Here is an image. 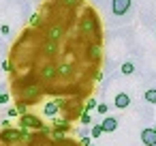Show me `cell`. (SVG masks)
<instances>
[{
  "label": "cell",
  "mask_w": 156,
  "mask_h": 146,
  "mask_svg": "<svg viewBox=\"0 0 156 146\" xmlns=\"http://www.w3.org/2000/svg\"><path fill=\"white\" fill-rule=\"evenodd\" d=\"M141 142L145 146H156V131H154V127H145L141 131Z\"/></svg>",
  "instance_id": "cell-6"
},
{
  "label": "cell",
  "mask_w": 156,
  "mask_h": 146,
  "mask_svg": "<svg viewBox=\"0 0 156 146\" xmlns=\"http://www.w3.org/2000/svg\"><path fill=\"white\" fill-rule=\"evenodd\" d=\"M130 7H133L130 0H111V13L118 15V17L126 15V13L130 11Z\"/></svg>",
  "instance_id": "cell-3"
},
{
  "label": "cell",
  "mask_w": 156,
  "mask_h": 146,
  "mask_svg": "<svg viewBox=\"0 0 156 146\" xmlns=\"http://www.w3.org/2000/svg\"><path fill=\"white\" fill-rule=\"evenodd\" d=\"M0 32H2V35H9V32H11L9 24H0Z\"/></svg>",
  "instance_id": "cell-26"
},
{
  "label": "cell",
  "mask_w": 156,
  "mask_h": 146,
  "mask_svg": "<svg viewBox=\"0 0 156 146\" xmlns=\"http://www.w3.org/2000/svg\"><path fill=\"white\" fill-rule=\"evenodd\" d=\"M51 129H60V131H69V127H71V120L69 118H58V116H54V120H51Z\"/></svg>",
  "instance_id": "cell-12"
},
{
  "label": "cell",
  "mask_w": 156,
  "mask_h": 146,
  "mask_svg": "<svg viewBox=\"0 0 156 146\" xmlns=\"http://www.w3.org/2000/svg\"><path fill=\"white\" fill-rule=\"evenodd\" d=\"M58 69V75L60 77H69V75H73V67L69 65V62H62L60 67H56Z\"/></svg>",
  "instance_id": "cell-15"
},
{
  "label": "cell",
  "mask_w": 156,
  "mask_h": 146,
  "mask_svg": "<svg viewBox=\"0 0 156 146\" xmlns=\"http://www.w3.org/2000/svg\"><path fill=\"white\" fill-rule=\"evenodd\" d=\"M90 146H92V144H90Z\"/></svg>",
  "instance_id": "cell-32"
},
{
  "label": "cell",
  "mask_w": 156,
  "mask_h": 146,
  "mask_svg": "<svg viewBox=\"0 0 156 146\" xmlns=\"http://www.w3.org/2000/svg\"><path fill=\"white\" fill-rule=\"evenodd\" d=\"M81 0H62V5H71V7H77Z\"/></svg>",
  "instance_id": "cell-27"
},
{
  "label": "cell",
  "mask_w": 156,
  "mask_h": 146,
  "mask_svg": "<svg viewBox=\"0 0 156 146\" xmlns=\"http://www.w3.org/2000/svg\"><path fill=\"white\" fill-rule=\"evenodd\" d=\"M43 54H45V58H54V56L58 54V41L45 39V41H43Z\"/></svg>",
  "instance_id": "cell-7"
},
{
  "label": "cell",
  "mask_w": 156,
  "mask_h": 146,
  "mask_svg": "<svg viewBox=\"0 0 156 146\" xmlns=\"http://www.w3.org/2000/svg\"><path fill=\"white\" fill-rule=\"evenodd\" d=\"M41 77H43L45 82H51V80H56V77H58V69H56L51 62H47V65L41 69Z\"/></svg>",
  "instance_id": "cell-9"
},
{
  "label": "cell",
  "mask_w": 156,
  "mask_h": 146,
  "mask_svg": "<svg viewBox=\"0 0 156 146\" xmlns=\"http://www.w3.org/2000/svg\"><path fill=\"white\" fill-rule=\"evenodd\" d=\"M79 30H81L83 35H88V32H92V30H94V35H96V41L101 39V28H98V20H96V15H94L92 11H86V15L81 17ZM98 43H101V41H98Z\"/></svg>",
  "instance_id": "cell-1"
},
{
  "label": "cell",
  "mask_w": 156,
  "mask_h": 146,
  "mask_svg": "<svg viewBox=\"0 0 156 146\" xmlns=\"http://www.w3.org/2000/svg\"><path fill=\"white\" fill-rule=\"evenodd\" d=\"M49 137H51V140H56V142H64V140H69L66 131H60V129H51Z\"/></svg>",
  "instance_id": "cell-16"
},
{
  "label": "cell",
  "mask_w": 156,
  "mask_h": 146,
  "mask_svg": "<svg viewBox=\"0 0 156 146\" xmlns=\"http://www.w3.org/2000/svg\"><path fill=\"white\" fill-rule=\"evenodd\" d=\"M60 146H77V144L71 142V140H64V142H60Z\"/></svg>",
  "instance_id": "cell-29"
},
{
  "label": "cell",
  "mask_w": 156,
  "mask_h": 146,
  "mask_svg": "<svg viewBox=\"0 0 156 146\" xmlns=\"http://www.w3.org/2000/svg\"><path fill=\"white\" fill-rule=\"evenodd\" d=\"M79 122H81V125H90V122H92V116H90L88 112H81V114H79Z\"/></svg>",
  "instance_id": "cell-19"
},
{
  "label": "cell",
  "mask_w": 156,
  "mask_h": 146,
  "mask_svg": "<svg viewBox=\"0 0 156 146\" xmlns=\"http://www.w3.org/2000/svg\"><path fill=\"white\" fill-rule=\"evenodd\" d=\"M15 116H20V114H17V110H15V107H13V110H9V118H15Z\"/></svg>",
  "instance_id": "cell-30"
},
{
  "label": "cell",
  "mask_w": 156,
  "mask_h": 146,
  "mask_svg": "<svg viewBox=\"0 0 156 146\" xmlns=\"http://www.w3.org/2000/svg\"><path fill=\"white\" fill-rule=\"evenodd\" d=\"M62 26L60 24H51L49 28H47V39H51V41H58L60 43V39H62Z\"/></svg>",
  "instance_id": "cell-10"
},
{
  "label": "cell",
  "mask_w": 156,
  "mask_h": 146,
  "mask_svg": "<svg viewBox=\"0 0 156 146\" xmlns=\"http://www.w3.org/2000/svg\"><path fill=\"white\" fill-rule=\"evenodd\" d=\"M96 107V99H88V103H86V112L88 110H94Z\"/></svg>",
  "instance_id": "cell-24"
},
{
  "label": "cell",
  "mask_w": 156,
  "mask_h": 146,
  "mask_svg": "<svg viewBox=\"0 0 156 146\" xmlns=\"http://www.w3.org/2000/svg\"><path fill=\"white\" fill-rule=\"evenodd\" d=\"M79 146H90V137H88V135H83V137L79 140Z\"/></svg>",
  "instance_id": "cell-28"
},
{
  "label": "cell",
  "mask_w": 156,
  "mask_h": 146,
  "mask_svg": "<svg viewBox=\"0 0 156 146\" xmlns=\"http://www.w3.org/2000/svg\"><path fill=\"white\" fill-rule=\"evenodd\" d=\"M26 107H28V103H26V101L15 103V110H17V114H20V116H22V114H26Z\"/></svg>",
  "instance_id": "cell-20"
},
{
  "label": "cell",
  "mask_w": 156,
  "mask_h": 146,
  "mask_svg": "<svg viewBox=\"0 0 156 146\" xmlns=\"http://www.w3.org/2000/svg\"><path fill=\"white\" fill-rule=\"evenodd\" d=\"M0 142L5 144H17L20 142V129H5L0 133Z\"/></svg>",
  "instance_id": "cell-5"
},
{
  "label": "cell",
  "mask_w": 156,
  "mask_h": 146,
  "mask_svg": "<svg viewBox=\"0 0 156 146\" xmlns=\"http://www.w3.org/2000/svg\"><path fill=\"white\" fill-rule=\"evenodd\" d=\"M20 127H26V129H30V131H41L45 125H43V120H41L39 116L26 112V114L20 116Z\"/></svg>",
  "instance_id": "cell-2"
},
{
  "label": "cell",
  "mask_w": 156,
  "mask_h": 146,
  "mask_svg": "<svg viewBox=\"0 0 156 146\" xmlns=\"http://www.w3.org/2000/svg\"><path fill=\"white\" fill-rule=\"evenodd\" d=\"M9 103V92H0V105Z\"/></svg>",
  "instance_id": "cell-25"
},
{
  "label": "cell",
  "mask_w": 156,
  "mask_h": 146,
  "mask_svg": "<svg viewBox=\"0 0 156 146\" xmlns=\"http://www.w3.org/2000/svg\"><path fill=\"white\" fill-rule=\"evenodd\" d=\"M143 99H145L147 103H156V88L145 90V92H143Z\"/></svg>",
  "instance_id": "cell-18"
},
{
  "label": "cell",
  "mask_w": 156,
  "mask_h": 146,
  "mask_svg": "<svg viewBox=\"0 0 156 146\" xmlns=\"http://www.w3.org/2000/svg\"><path fill=\"white\" fill-rule=\"evenodd\" d=\"M58 110H60L58 101H49V103H45V107H43V114L54 118V116H58Z\"/></svg>",
  "instance_id": "cell-14"
},
{
  "label": "cell",
  "mask_w": 156,
  "mask_h": 146,
  "mask_svg": "<svg viewBox=\"0 0 156 146\" xmlns=\"http://www.w3.org/2000/svg\"><path fill=\"white\" fill-rule=\"evenodd\" d=\"M90 135H92V137H101V135H103V127H101V125H94L92 131H90Z\"/></svg>",
  "instance_id": "cell-21"
},
{
  "label": "cell",
  "mask_w": 156,
  "mask_h": 146,
  "mask_svg": "<svg viewBox=\"0 0 156 146\" xmlns=\"http://www.w3.org/2000/svg\"><path fill=\"white\" fill-rule=\"evenodd\" d=\"M88 56H90L94 62H98V60L103 58V45H101V43H96V41H94V43H90V45H88Z\"/></svg>",
  "instance_id": "cell-8"
},
{
  "label": "cell",
  "mask_w": 156,
  "mask_h": 146,
  "mask_svg": "<svg viewBox=\"0 0 156 146\" xmlns=\"http://www.w3.org/2000/svg\"><path fill=\"white\" fill-rule=\"evenodd\" d=\"M96 112H98V114H107V112H109V105H107V103H96Z\"/></svg>",
  "instance_id": "cell-22"
},
{
  "label": "cell",
  "mask_w": 156,
  "mask_h": 146,
  "mask_svg": "<svg viewBox=\"0 0 156 146\" xmlns=\"http://www.w3.org/2000/svg\"><path fill=\"white\" fill-rule=\"evenodd\" d=\"M113 103H115V107H118V110H126V107L130 105V97H128L126 92H118V95H115V99H113Z\"/></svg>",
  "instance_id": "cell-11"
},
{
  "label": "cell",
  "mask_w": 156,
  "mask_h": 146,
  "mask_svg": "<svg viewBox=\"0 0 156 146\" xmlns=\"http://www.w3.org/2000/svg\"><path fill=\"white\" fill-rule=\"evenodd\" d=\"M101 127H103V133H113V131L118 129V120L109 116V118H105V120L101 122Z\"/></svg>",
  "instance_id": "cell-13"
},
{
  "label": "cell",
  "mask_w": 156,
  "mask_h": 146,
  "mask_svg": "<svg viewBox=\"0 0 156 146\" xmlns=\"http://www.w3.org/2000/svg\"><path fill=\"white\" fill-rule=\"evenodd\" d=\"M154 131H156V125H154Z\"/></svg>",
  "instance_id": "cell-31"
},
{
  "label": "cell",
  "mask_w": 156,
  "mask_h": 146,
  "mask_svg": "<svg viewBox=\"0 0 156 146\" xmlns=\"http://www.w3.org/2000/svg\"><path fill=\"white\" fill-rule=\"evenodd\" d=\"M28 24H30V26H39V13H32V15L28 17Z\"/></svg>",
  "instance_id": "cell-23"
},
{
  "label": "cell",
  "mask_w": 156,
  "mask_h": 146,
  "mask_svg": "<svg viewBox=\"0 0 156 146\" xmlns=\"http://www.w3.org/2000/svg\"><path fill=\"white\" fill-rule=\"evenodd\" d=\"M120 73H122V75H133V73H135V65H133V62H122Z\"/></svg>",
  "instance_id": "cell-17"
},
{
  "label": "cell",
  "mask_w": 156,
  "mask_h": 146,
  "mask_svg": "<svg viewBox=\"0 0 156 146\" xmlns=\"http://www.w3.org/2000/svg\"><path fill=\"white\" fill-rule=\"evenodd\" d=\"M22 95L26 97V103H37V101H39V97H41L43 92H41V86L34 82V84H28V86L24 88V92H22Z\"/></svg>",
  "instance_id": "cell-4"
}]
</instances>
